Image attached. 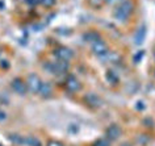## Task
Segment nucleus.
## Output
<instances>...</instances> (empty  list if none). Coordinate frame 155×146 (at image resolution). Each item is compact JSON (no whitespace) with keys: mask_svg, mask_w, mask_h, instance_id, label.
<instances>
[{"mask_svg":"<svg viewBox=\"0 0 155 146\" xmlns=\"http://www.w3.org/2000/svg\"><path fill=\"white\" fill-rule=\"evenodd\" d=\"M134 9V4L130 2V0H124V2L120 3V5L116 8L114 11V17L120 21H125L127 17L131 15Z\"/></svg>","mask_w":155,"mask_h":146,"instance_id":"1","label":"nucleus"},{"mask_svg":"<svg viewBox=\"0 0 155 146\" xmlns=\"http://www.w3.org/2000/svg\"><path fill=\"white\" fill-rule=\"evenodd\" d=\"M26 86H28V90L32 92V94H37L40 92V88L42 86V82L40 79V76L37 74H30L28 76V80H26Z\"/></svg>","mask_w":155,"mask_h":146,"instance_id":"2","label":"nucleus"},{"mask_svg":"<svg viewBox=\"0 0 155 146\" xmlns=\"http://www.w3.org/2000/svg\"><path fill=\"white\" fill-rule=\"evenodd\" d=\"M68 67L67 61H58L55 63H50L46 66V68H49V71L53 74H64L68 71Z\"/></svg>","mask_w":155,"mask_h":146,"instance_id":"3","label":"nucleus"},{"mask_svg":"<svg viewBox=\"0 0 155 146\" xmlns=\"http://www.w3.org/2000/svg\"><path fill=\"white\" fill-rule=\"evenodd\" d=\"M64 86L70 92H78V91H80V88H82L80 82L74 75H68L67 76V79H66V82H64Z\"/></svg>","mask_w":155,"mask_h":146,"instance_id":"4","label":"nucleus"},{"mask_svg":"<svg viewBox=\"0 0 155 146\" xmlns=\"http://www.w3.org/2000/svg\"><path fill=\"white\" fill-rule=\"evenodd\" d=\"M11 87H12V90L16 92V94H18V95H25L26 90H28L26 83L22 82V79H20V78L13 79L12 83H11Z\"/></svg>","mask_w":155,"mask_h":146,"instance_id":"5","label":"nucleus"},{"mask_svg":"<svg viewBox=\"0 0 155 146\" xmlns=\"http://www.w3.org/2000/svg\"><path fill=\"white\" fill-rule=\"evenodd\" d=\"M54 54H55V57L59 61H68L72 58V51L70 50L68 48H64V46H61V48H58L55 51H54Z\"/></svg>","mask_w":155,"mask_h":146,"instance_id":"6","label":"nucleus"},{"mask_svg":"<svg viewBox=\"0 0 155 146\" xmlns=\"http://www.w3.org/2000/svg\"><path fill=\"white\" fill-rule=\"evenodd\" d=\"M92 51H94L96 55L103 57L108 53V46L103 40H99V41H96L92 44Z\"/></svg>","mask_w":155,"mask_h":146,"instance_id":"7","label":"nucleus"},{"mask_svg":"<svg viewBox=\"0 0 155 146\" xmlns=\"http://www.w3.org/2000/svg\"><path fill=\"white\" fill-rule=\"evenodd\" d=\"M86 103L90 107H94V108H99L100 104H101V100H100V98L97 95H95V94H92V92H90V94H87L86 95Z\"/></svg>","mask_w":155,"mask_h":146,"instance_id":"8","label":"nucleus"},{"mask_svg":"<svg viewBox=\"0 0 155 146\" xmlns=\"http://www.w3.org/2000/svg\"><path fill=\"white\" fill-rule=\"evenodd\" d=\"M120 136H121V128L118 125L113 124L107 129V137L110 138V140H117Z\"/></svg>","mask_w":155,"mask_h":146,"instance_id":"9","label":"nucleus"},{"mask_svg":"<svg viewBox=\"0 0 155 146\" xmlns=\"http://www.w3.org/2000/svg\"><path fill=\"white\" fill-rule=\"evenodd\" d=\"M40 94L44 98H49L51 95V86H50V83H42V86L40 88Z\"/></svg>","mask_w":155,"mask_h":146,"instance_id":"10","label":"nucleus"},{"mask_svg":"<svg viewBox=\"0 0 155 146\" xmlns=\"http://www.w3.org/2000/svg\"><path fill=\"white\" fill-rule=\"evenodd\" d=\"M84 40L94 44V42L101 40V38H100V34L99 33H96V32H88V33L84 34Z\"/></svg>","mask_w":155,"mask_h":146,"instance_id":"11","label":"nucleus"},{"mask_svg":"<svg viewBox=\"0 0 155 146\" xmlns=\"http://www.w3.org/2000/svg\"><path fill=\"white\" fill-rule=\"evenodd\" d=\"M105 78H107L108 82L112 84V86H114V84H117V83H118V76L116 75L113 71H108V72H107V75H105Z\"/></svg>","mask_w":155,"mask_h":146,"instance_id":"12","label":"nucleus"},{"mask_svg":"<svg viewBox=\"0 0 155 146\" xmlns=\"http://www.w3.org/2000/svg\"><path fill=\"white\" fill-rule=\"evenodd\" d=\"M145 34H146L145 26H142V28L138 30L137 36H135V44H142V42H143V38H145Z\"/></svg>","mask_w":155,"mask_h":146,"instance_id":"13","label":"nucleus"},{"mask_svg":"<svg viewBox=\"0 0 155 146\" xmlns=\"http://www.w3.org/2000/svg\"><path fill=\"white\" fill-rule=\"evenodd\" d=\"M88 2L92 7H96V8H100L103 5V0H88Z\"/></svg>","mask_w":155,"mask_h":146,"instance_id":"14","label":"nucleus"},{"mask_svg":"<svg viewBox=\"0 0 155 146\" xmlns=\"http://www.w3.org/2000/svg\"><path fill=\"white\" fill-rule=\"evenodd\" d=\"M40 2H41L45 7H53L54 4H55V0H40Z\"/></svg>","mask_w":155,"mask_h":146,"instance_id":"15","label":"nucleus"},{"mask_svg":"<svg viewBox=\"0 0 155 146\" xmlns=\"http://www.w3.org/2000/svg\"><path fill=\"white\" fill-rule=\"evenodd\" d=\"M108 145H109V144H108L107 140H99L97 142H96L95 146H108Z\"/></svg>","mask_w":155,"mask_h":146,"instance_id":"16","label":"nucleus"},{"mask_svg":"<svg viewBox=\"0 0 155 146\" xmlns=\"http://www.w3.org/2000/svg\"><path fill=\"white\" fill-rule=\"evenodd\" d=\"M48 146H62L61 142H57V141H50Z\"/></svg>","mask_w":155,"mask_h":146,"instance_id":"17","label":"nucleus"},{"mask_svg":"<svg viewBox=\"0 0 155 146\" xmlns=\"http://www.w3.org/2000/svg\"><path fill=\"white\" fill-rule=\"evenodd\" d=\"M26 3L30 4V5H34V4H37L38 3V0H26Z\"/></svg>","mask_w":155,"mask_h":146,"instance_id":"18","label":"nucleus"},{"mask_svg":"<svg viewBox=\"0 0 155 146\" xmlns=\"http://www.w3.org/2000/svg\"><path fill=\"white\" fill-rule=\"evenodd\" d=\"M116 2H117V0H107L108 4H113V3H116Z\"/></svg>","mask_w":155,"mask_h":146,"instance_id":"19","label":"nucleus"},{"mask_svg":"<svg viewBox=\"0 0 155 146\" xmlns=\"http://www.w3.org/2000/svg\"><path fill=\"white\" fill-rule=\"evenodd\" d=\"M154 55H155V54H154Z\"/></svg>","mask_w":155,"mask_h":146,"instance_id":"20","label":"nucleus"}]
</instances>
